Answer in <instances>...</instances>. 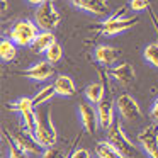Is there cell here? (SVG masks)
Returning <instances> with one entry per match:
<instances>
[{
  "instance_id": "14",
  "label": "cell",
  "mask_w": 158,
  "mask_h": 158,
  "mask_svg": "<svg viewBox=\"0 0 158 158\" xmlns=\"http://www.w3.org/2000/svg\"><path fill=\"white\" fill-rule=\"evenodd\" d=\"M73 7L94 15H106L109 7L106 0H70Z\"/></svg>"
},
{
  "instance_id": "24",
  "label": "cell",
  "mask_w": 158,
  "mask_h": 158,
  "mask_svg": "<svg viewBox=\"0 0 158 158\" xmlns=\"http://www.w3.org/2000/svg\"><path fill=\"white\" fill-rule=\"evenodd\" d=\"M39 158H70V155L66 153L65 148L53 144L49 148H44V151H43V155Z\"/></svg>"
},
{
  "instance_id": "9",
  "label": "cell",
  "mask_w": 158,
  "mask_h": 158,
  "mask_svg": "<svg viewBox=\"0 0 158 158\" xmlns=\"http://www.w3.org/2000/svg\"><path fill=\"white\" fill-rule=\"evenodd\" d=\"M116 104L112 102L110 94L104 95V99L97 104V116H99V126L102 129H109L112 123L116 121Z\"/></svg>"
},
{
  "instance_id": "10",
  "label": "cell",
  "mask_w": 158,
  "mask_h": 158,
  "mask_svg": "<svg viewBox=\"0 0 158 158\" xmlns=\"http://www.w3.org/2000/svg\"><path fill=\"white\" fill-rule=\"evenodd\" d=\"M22 75L32 82H46L51 77H55V68H53V63H49L48 60H43V61H38L29 68H26Z\"/></svg>"
},
{
  "instance_id": "27",
  "label": "cell",
  "mask_w": 158,
  "mask_h": 158,
  "mask_svg": "<svg viewBox=\"0 0 158 158\" xmlns=\"http://www.w3.org/2000/svg\"><path fill=\"white\" fill-rule=\"evenodd\" d=\"M70 158H90V151L87 148H77L70 153Z\"/></svg>"
},
{
  "instance_id": "22",
  "label": "cell",
  "mask_w": 158,
  "mask_h": 158,
  "mask_svg": "<svg viewBox=\"0 0 158 158\" xmlns=\"http://www.w3.org/2000/svg\"><path fill=\"white\" fill-rule=\"evenodd\" d=\"M143 56L153 68H158V43H150L144 48Z\"/></svg>"
},
{
  "instance_id": "25",
  "label": "cell",
  "mask_w": 158,
  "mask_h": 158,
  "mask_svg": "<svg viewBox=\"0 0 158 158\" xmlns=\"http://www.w3.org/2000/svg\"><path fill=\"white\" fill-rule=\"evenodd\" d=\"M5 141H7V146H9V151H7V158H29L31 155L26 153L22 148H19L17 144L14 143V139H9L5 136Z\"/></svg>"
},
{
  "instance_id": "20",
  "label": "cell",
  "mask_w": 158,
  "mask_h": 158,
  "mask_svg": "<svg viewBox=\"0 0 158 158\" xmlns=\"http://www.w3.org/2000/svg\"><path fill=\"white\" fill-rule=\"evenodd\" d=\"M55 95H56L55 85H53V83H51V85H44L41 90H38V94H36L34 97H32V99H34L36 109H38V107H41V106H46V104H48Z\"/></svg>"
},
{
  "instance_id": "15",
  "label": "cell",
  "mask_w": 158,
  "mask_h": 158,
  "mask_svg": "<svg viewBox=\"0 0 158 158\" xmlns=\"http://www.w3.org/2000/svg\"><path fill=\"white\" fill-rule=\"evenodd\" d=\"M53 85H55L56 95H61V97H72L77 90L73 78L68 75H56L55 80H53Z\"/></svg>"
},
{
  "instance_id": "30",
  "label": "cell",
  "mask_w": 158,
  "mask_h": 158,
  "mask_svg": "<svg viewBox=\"0 0 158 158\" xmlns=\"http://www.w3.org/2000/svg\"><path fill=\"white\" fill-rule=\"evenodd\" d=\"M5 10H7V0H2V12L5 14Z\"/></svg>"
},
{
  "instance_id": "16",
  "label": "cell",
  "mask_w": 158,
  "mask_h": 158,
  "mask_svg": "<svg viewBox=\"0 0 158 158\" xmlns=\"http://www.w3.org/2000/svg\"><path fill=\"white\" fill-rule=\"evenodd\" d=\"M83 94H85V99L89 100L90 104L97 106V104L104 99V95H106V85H104L102 82H92V83L87 85V89Z\"/></svg>"
},
{
  "instance_id": "1",
  "label": "cell",
  "mask_w": 158,
  "mask_h": 158,
  "mask_svg": "<svg viewBox=\"0 0 158 158\" xmlns=\"http://www.w3.org/2000/svg\"><path fill=\"white\" fill-rule=\"evenodd\" d=\"M34 136L43 148H49L53 144H56L58 131H56L55 124H53L51 107L48 106L38 107V126H36Z\"/></svg>"
},
{
  "instance_id": "11",
  "label": "cell",
  "mask_w": 158,
  "mask_h": 158,
  "mask_svg": "<svg viewBox=\"0 0 158 158\" xmlns=\"http://www.w3.org/2000/svg\"><path fill=\"white\" fill-rule=\"evenodd\" d=\"M78 117H80V123H82V127L87 133H95L97 127H100L97 107H94V104H90L89 100L78 106Z\"/></svg>"
},
{
  "instance_id": "5",
  "label": "cell",
  "mask_w": 158,
  "mask_h": 158,
  "mask_svg": "<svg viewBox=\"0 0 158 158\" xmlns=\"http://www.w3.org/2000/svg\"><path fill=\"white\" fill-rule=\"evenodd\" d=\"M107 141H109V143H112L114 146H116L126 158H129L131 155H133L134 144H133V141L129 139V136L124 133L123 126H121V123L117 119L114 121L112 126L107 129Z\"/></svg>"
},
{
  "instance_id": "7",
  "label": "cell",
  "mask_w": 158,
  "mask_h": 158,
  "mask_svg": "<svg viewBox=\"0 0 158 158\" xmlns=\"http://www.w3.org/2000/svg\"><path fill=\"white\" fill-rule=\"evenodd\" d=\"M138 143L150 158H158V124L151 123L138 133Z\"/></svg>"
},
{
  "instance_id": "19",
  "label": "cell",
  "mask_w": 158,
  "mask_h": 158,
  "mask_svg": "<svg viewBox=\"0 0 158 158\" xmlns=\"http://www.w3.org/2000/svg\"><path fill=\"white\" fill-rule=\"evenodd\" d=\"M17 56V44L10 38H4L0 43V58L4 61H14Z\"/></svg>"
},
{
  "instance_id": "13",
  "label": "cell",
  "mask_w": 158,
  "mask_h": 158,
  "mask_svg": "<svg viewBox=\"0 0 158 158\" xmlns=\"http://www.w3.org/2000/svg\"><path fill=\"white\" fill-rule=\"evenodd\" d=\"M119 58V49L109 44H100L94 49V60L102 66H112Z\"/></svg>"
},
{
  "instance_id": "18",
  "label": "cell",
  "mask_w": 158,
  "mask_h": 158,
  "mask_svg": "<svg viewBox=\"0 0 158 158\" xmlns=\"http://www.w3.org/2000/svg\"><path fill=\"white\" fill-rule=\"evenodd\" d=\"M53 43H56V38L53 34V31H41L36 38L34 44H32V49L36 53H46L49 48H51Z\"/></svg>"
},
{
  "instance_id": "23",
  "label": "cell",
  "mask_w": 158,
  "mask_h": 158,
  "mask_svg": "<svg viewBox=\"0 0 158 158\" xmlns=\"http://www.w3.org/2000/svg\"><path fill=\"white\" fill-rule=\"evenodd\" d=\"M44 55H46V60H48L49 63L56 65V63L61 61V58H63V48H61V44H60V43H53L51 48H49Z\"/></svg>"
},
{
  "instance_id": "6",
  "label": "cell",
  "mask_w": 158,
  "mask_h": 158,
  "mask_svg": "<svg viewBox=\"0 0 158 158\" xmlns=\"http://www.w3.org/2000/svg\"><path fill=\"white\" fill-rule=\"evenodd\" d=\"M138 22H139V19H138L136 15L126 17V15L114 14L102 22V34L104 36H117V34H121V32L127 31V29L134 27Z\"/></svg>"
},
{
  "instance_id": "8",
  "label": "cell",
  "mask_w": 158,
  "mask_h": 158,
  "mask_svg": "<svg viewBox=\"0 0 158 158\" xmlns=\"http://www.w3.org/2000/svg\"><path fill=\"white\" fill-rule=\"evenodd\" d=\"M12 139H14V143L17 144L19 148H22V150H24L26 153H29V155L41 156L43 151H44V148L38 143V139H36L34 134L29 133L27 129H24V127L19 129V131H15V133H12Z\"/></svg>"
},
{
  "instance_id": "28",
  "label": "cell",
  "mask_w": 158,
  "mask_h": 158,
  "mask_svg": "<svg viewBox=\"0 0 158 158\" xmlns=\"http://www.w3.org/2000/svg\"><path fill=\"white\" fill-rule=\"evenodd\" d=\"M150 117H151V121H153V123L158 124V97L155 99L153 106H151V109H150Z\"/></svg>"
},
{
  "instance_id": "4",
  "label": "cell",
  "mask_w": 158,
  "mask_h": 158,
  "mask_svg": "<svg viewBox=\"0 0 158 158\" xmlns=\"http://www.w3.org/2000/svg\"><path fill=\"white\" fill-rule=\"evenodd\" d=\"M116 109L119 112V116L123 117L127 123H134V121H139L143 112H141V107L138 104V100L134 99L131 94H121L116 99Z\"/></svg>"
},
{
  "instance_id": "17",
  "label": "cell",
  "mask_w": 158,
  "mask_h": 158,
  "mask_svg": "<svg viewBox=\"0 0 158 158\" xmlns=\"http://www.w3.org/2000/svg\"><path fill=\"white\" fill-rule=\"evenodd\" d=\"M95 155L97 158H126L112 143H109L107 139L99 141L95 144Z\"/></svg>"
},
{
  "instance_id": "12",
  "label": "cell",
  "mask_w": 158,
  "mask_h": 158,
  "mask_svg": "<svg viewBox=\"0 0 158 158\" xmlns=\"http://www.w3.org/2000/svg\"><path fill=\"white\" fill-rule=\"evenodd\" d=\"M109 75L112 77L114 82H117L119 85H129L136 78V72H134L131 63H119V65H112L109 68Z\"/></svg>"
},
{
  "instance_id": "26",
  "label": "cell",
  "mask_w": 158,
  "mask_h": 158,
  "mask_svg": "<svg viewBox=\"0 0 158 158\" xmlns=\"http://www.w3.org/2000/svg\"><path fill=\"white\" fill-rule=\"evenodd\" d=\"M129 7L133 12H143L150 7V2H148V0H131Z\"/></svg>"
},
{
  "instance_id": "2",
  "label": "cell",
  "mask_w": 158,
  "mask_h": 158,
  "mask_svg": "<svg viewBox=\"0 0 158 158\" xmlns=\"http://www.w3.org/2000/svg\"><path fill=\"white\" fill-rule=\"evenodd\" d=\"M41 32L39 26L36 24V21H29V19H21V21L14 22L9 31V38L21 48H27L32 46L38 38V34Z\"/></svg>"
},
{
  "instance_id": "3",
  "label": "cell",
  "mask_w": 158,
  "mask_h": 158,
  "mask_svg": "<svg viewBox=\"0 0 158 158\" xmlns=\"http://www.w3.org/2000/svg\"><path fill=\"white\" fill-rule=\"evenodd\" d=\"M34 21L41 31H53L58 27L61 15L56 9L55 2H44V4L38 5L34 12Z\"/></svg>"
},
{
  "instance_id": "29",
  "label": "cell",
  "mask_w": 158,
  "mask_h": 158,
  "mask_svg": "<svg viewBox=\"0 0 158 158\" xmlns=\"http://www.w3.org/2000/svg\"><path fill=\"white\" fill-rule=\"evenodd\" d=\"M27 4H31V5H41V4H44V2H55V0H26Z\"/></svg>"
},
{
  "instance_id": "21",
  "label": "cell",
  "mask_w": 158,
  "mask_h": 158,
  "mask_svg": "<svg viewBox=\"0 0 158 158\" xmlns=\"http://www.w3.org/2000/svg\"><path fill=\"white\" fill-rule=\"evenodd\" d=\"M9 107H10L14 112H19V114H26V112H31V110L36 109L34 99H32V97H21V99H17V100L9 104Z\"/></svg>"
}]
</instances>
